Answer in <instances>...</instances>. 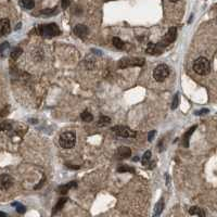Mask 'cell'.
<instances>
[{
	"instance_id": "cell-1",
	"label": "cell",
	"mask_w": 217,
	"mask_h": 217,
	"mask_svg": "<svg viewBox=\"0 0 217 217\" xmlns=\"http://www.w3.org/2000/svg\"><path fill=\"white\" fill-rule=\"evenodd\" d=\"M36 32L45 38H52L60 34V28L55 23H50L46 25H39L36 28Z\"/></svg>"
},
{
	"instance_id": "cell-2",
	"label": "cell",
	"mask_w": 217,
	"mask_h": 217,
	"mask_svg": "<svg viewBox=\"0 0 217 217\" xmlns=\"http://www.w3.org/2000/svg\"><path fill=\"white\" fill-rule=\"evenodd\" d=\"M193 70L199 75H207L211 72L210 61L204 57L198 58L193 63Z\"/></svg>"
},
{
	"instance_id": "cell-3",
	"label": "cell",
	"mask_w": 217,
	"mask_h": 217,
	"mask_svg": "<svg viewBox=\"0 0 217 217\" xmlns=\"http://www.w3.org/2000/svg\"><path fill=\"white\" fill-rule=\"evenodd\" d=\"M59 143L63 149H72L76 144V136L72 131L63 133L59 138Z\"/></svg>"
},
{
	"instance_id": "cell-4",
	"label": "cell",
	"mask_w": 217,
	"mask_h": 217,
	"mask_svg": "<svg viewBox=\"0 0 217 217\" xmlns=\"http://www.w3.org/2000/svg\"><path fill=\"white\" fill-rule=\"evenodd\" d=\"M144 64L143 58H124L119 60V69H127L131 66H142Z\"/></svg>"
},
{
	"instance_id": "cell-5",
	"label": "cell",
	"mask_w": 217,
	"mask_h": 217,
	"mask_svg": "<svg viewBox=\"0 0 217 217\" xmlns=\"http://www.w3.org/2000/svg\"><path fill=\"white\" fill-rule=\"evenodd\" d=\"M169 75V67L166 64H160L154 69L153 77L156 82H164Z\"/></svg>"
},
{
	"instance_id": "cell-6",
	"label": "cell",
	"mask_w": 217,
	"mask_h": 217,
	"mask_svg": "<svg viewBox=\"0 0 217 217\" xmlns=\"http://www.w3.org/2000/svg\"><path fill=\"white\" fill-rule=\"evenodd\" d=\"M113 133H115L117 136L119 137H123V138H135L136 137V131L131 130L130 128H128L127 126H122V125H119V126H114L112 128Z\"/></svg>"
},
{
	"instance_id": "cell-7",
	"label": "cell",
	"mask_w": 217,
	"mask_h": 217,
	"mask_svg": "<svg viewBox=\"0 0 217 217\" xmlns=\"http://www.w3.org/2000/svg\"><path fill=\"white\" fill-rule=\"evenodd\" d=\"M176 37H177L176 27H171L168 30V32H167V34L163 37V39H162V41L160 42V45L163 47V48H164L165 46H167V45H169V43L174 42L175 39H176Z\"/></svg>"
},
{
	"instance_id": "cell-8",
	"label": "cell",
	"mask_w": 217,
	"mask_h": 217,
	"mask_svg": "<svg viewBox=\"0 0 217 217\" xmlns=\"http://www.w3.org/2000/svg\"><path fill=\"white\" fill-rule=\"evenodd\" d=\"M13 178L8 174H3L0 176V190H8L13 186Z\"/></svg>"
},
{
	"instance_id": "cell-9",
	"label": "cell",
	"mask_w": 217,
	"mask_h": 217,
	"mask_svg": "<svg viewBox=\"0 0 217 217\" xmlns=\"http://www.w3.org/2000/svg\"><path fill=\"white\" fill-rule=\"evenodd\" d=\"M11 30L9 18H1L0 20V36H7Z\"/></svg>"
},
{
	"instance_id": "cell-10",
	"label": "cell",
	"mask_w": 217,
	"mask_h": 217,
	"mask_svg": "<svg viewBox=\"0 0 217 217\" xmlns=\"http://www.w3.org/2000/svg\"><path fill=\"white\" fill-rule=\"evenodd\" d=\"M74 34L76 35L79 38H86L87 35H88V28H87L86 25L84 24H77V25L74 27Z\"/></svg>"
},
{
	"instance_id": "cell-11",
	"label": "cell",
	"mask_w": 217,
	"mask_h": 217,
	"mask_svg": "<svg viewBox=\"0 0 217 217\" xmlns=\"http://www.w3.org/2000/svg\"><path fill=\"white\" fill-rule=\"evenodd\" d=\"M162 49H163V47L161 46L160 43L156 45V43H154V42H150L148 45V47H147L146 52L149 53V54H158V53H161Z\"/></svg>"
},
{
	"instance_id": "cell-12",
	"label": "cell",
	"mask_w": 217,
	"mask_h": 217,
	"mask_svg": "<svg viewBox=\"0 0 217 217\" xmlns=\"http://www.w3.org/2000/svg\"><path fill=\"white\" fill-rule=\"evenodd\" d=\"M130 154H131V151H130V149L127 148V147H121V148H119V150H117V155L121 159L129 158Z\"/></svg>"
},
{
	"instance_id": "cell-13",
	"label": "cell",
	"mask_w": 217,
	"mask_h": 217,
	"mask_svg": "<svg viewBox=\"0 0 217 217\" xmlns=\"http://www.w3.org/2000/svg\"><path fill=\"white\" fill-rule=\"evenodd\" d=\"M197 129V125H194V126H192L191 128H190L189 130H188L187 133L183 135V147L185 148H188L189 147V138H190V136L193 134V131L194 130Z\"/></svg>"
},
{
	"instance_id": "cell-14",
	"label": "cell",
	"mask_w": 217,
	"mask_h": 217,
	"mask_svg": "<svg viewBox=\"0 0 217 217\" xmlns=\"http://www.w3.org/2000/svg\"><path fill=\"white\" fill-rule=\"evenodd\" d=\"M18 3H20V6L23 8V9H26V10H30L35 7L34 0H20Z\"/></svg>"
},
{
	"instance_id": "cell-15",
	"label": "cell",
	"mask_w": 217,
	"mask_h": 217,
	"mask_svg": "<svg viewBox=\"0 0 217 217\" xmlns=\"http://www.w3.org/2000/svg\"><path fill=\"white\" fill-rule=\"evenodd\" d=\"M77 186V183H76V181H71V183H66V185H63V186H61V187L59 188V192L60 193H66L67 191H69L71 188H73V187H76Z\"/></svg>"
},
{
	"instance_id": "cell-16",
	"label": "cell",
	"mask_w": 217,
	"mask_h": 217,
	"mask_svg": "<svg viewBox=\"0 0 217 217\" xmlns=\"http://www.w3.org/2000/svg\"><path fill=\"white\" fill-rule=\"evenodd\" d=\"M66 201H67V199L66 198H61V199L58 201V203H57V205L53 207V212H52V214H55V213H58L59 211H61L62 208H63V206H64V204L66 203Z\"/></svg>"
},
{
	"instance_id": "cell-17",
	"label": "cell",
	"mask_w": 217,
	"mask_h": 217,
	"mask_svg": "<svg viewBox=\"0 0 217 217\" xmlns=\"http://www.w3.org/2000/svg\"><path fill=\"white\" fill-rule=\"evenodd\" d=\"M189 214L190 215H198V216H201V217L205 216V213L202 211V208L198 207V206H192V207H190Z\"/></svg>"
},
{
	"instance_id": "cell-18",
	"label": "cell",
	"mask_w": 217,
	"mask_h": 217,
	"mask_svg": "<svg viewBox=\"0 0 217 217\" xmlns=\"http://www.w3.org/2000/svg\"><path fill=\"white\" fill-rule=\"evenodd\" d=\"M22 52H23V49L20 48V47H16V48H14L13 50L11 51L10 57H11L12 60H18V58L22 54Z\"/></svg>"
},
{
	"instance_id": "cell-19",
	"label": "cell",
	"mask_w": 217,
	"mask_h": 217,
	"mask_svg": "<svg viewBox=\"0 0 217 217\" xmlns=\"http://www.w3.org/2000/svg\"><path fill=\"white\" fill-rule=\"evenodd\" d=\"M80 117H82V119L84 122H86V123H90V122L94 119V116H92V114L89 112V111H84V112L82 113V115H80Z\"/></svg>"
},
{
	"instance_id": "cell-20",
	"label": "cell",
	"mask_w": 217,
	"mask_h": 217,
	"mask_svg": "<svg viewBox=\"0 0 217 217\" xmlns=\"http://www.w3.org/2000/svg\"><path fill=\"white\" fill-rule=\"evenodd\" d=\"M163 208H164V202L161 200L159 203H156L155 207H154V213H153L154 216H159V215H161V213L163 212Z\"/></svg>"
},
{
	"instance_id": "cell-21",
	"label": "cell",
	"mask_w": 217,
	"mask_h": 217,
	"mask_svg": "<svg viewBox=\"0 0 217 217\" xmlns=\"http://www.w3.org/2000/svg\"><path fill=\"white\" fill-rule=\"evenodd\" d=\"M112 42H113V46L115 47V48L117 49H123L124 47H125V43L123 42V41L121 40V39L119 38V37H114V38L112 39Z\"/></svg>"
},
{
	"instance_id": "cell-22",
	"label": "cell",
	"mask_w": 217,
	"mask_h": 217,
	"mask_svg": "<svg viewBox=\"0 0 217 217\" xmlns=\"http://www.w3.org/2000/svg\"><path fill=\"white\" fill-rule=\"evenodd\" d=\"M150 160H151V151H146L141 158L142 165H148L150 163Z\"/></svg>"
},
{
	"instance_id": "cell-23",
	"label": "cell",
	"mask_w": 217,
	"mask_h": 217,
	"mask_svg": "<svg viewBox=\"0 0 217 217\" xmlns=\"http://www.w3.org/2000/svg\"><path fill=\"white\" fill-rule=\"evenodd\" d=\"M110 123H111V119L109 116H101L98 122V126L99 127H102V126L109 125Z\"/></svg>"
},
{
	"instance_id": "cell-24",
	"label": "cell",
	"mask_w": 217,
	"mask_h": 217,
	"mask_svg": "<svg viewBox=\"0 0 217 217\" xmlns=\"http://www.w3.org/2000/svg\"><path fill=\"white\" fill-rule=\"evenodd\" d=\"M11 128H12V126L10 123H7V122H1V123H0V131L10 130Z\"/></svg>"
},
{
	"instance_id": "cell-25",
	"label": "cell",
	"mask_w": 217,
	"mask_h": 217,
	"mask_svg": "<svg viewBox=\"0 0 217 217\" xmlns=\"http://www.w3.org/2000/svg\"><path fill=\"white\" fill-rule=\"evenodd\" d=\"M13 206H16V212L20 213V214H24L26 212V207L24 205H22L21 203H13Z\"/></svg>"
},
{
	"instance_id": "cell-26",
	"label": "cell",
	"mask_w": 217,
	"mask_h": 217,
	"mask_svg": "<svg viewBox=\"0 0 217 217\" xmlns=\"http://www.w3.org/2000/svg\"><path fill=\"white\" fill-rule=\"evenodd\" d=\"M10 48V45H9V42H3V43H1L0 45V55H3L5 54V52L8 50V49Z\"/></svg>"
},
{
	"instance_id": "cell-27",
	"label": "cell",
	"mask_w": 217,
	"mask_h": 217,
	"mask_svg": "<svg viewBox=\"0 0 217 217\" xmlns=\"http://www.w3.org/2000/svg\"><path fill=\"white\" fill-rule=\"evenodd\" d=\"M178 103H179V94H176L174 96L173 103H171V110H175L178 106Z\"/></svg>"
},
{
	"instance_id": "cell-28",
	"label": "cell",
	"mask_w": 217,
	"mask_h": 217,
	"mask_svg": "<svg viewBox=\"0 0 217 217\" xmlns=\"http://www.w3.org/2000/svg\"><path fill=\"white\" fill-rule=\"evenodd\" d=\"M54 12H57V8H53V9H46V10H42L40 12L41 14H45V15H51L53 14Z\"/></svg>"
},
{
	"instance_id": "cell-29",
	"label": "cell",
	"mask_w": 217,
	"mask_h": 217,
	"mask_svg": "<svg viewBox=\"0 0 217 217\" xmlns=\"http://www.w3.org/2000/svg\"><path fill=\"white\" fill-rule=\"evenodd\" d=\"M119 171H130V173H134L135 171V169L131 168V167H128V166H123V167H119V169H117Z\"/></svg>"
},
{
	"instance_id": "cell-30",
	"label": "cell",
	"mask_w": 217,
	"mask_h": 217,
	"mask_svg": "<svg viewBox=\"0 0 217 217\" xmlns=\"http://www.w3.org/2000/svg\"><path fill=\"white\" fill-rule=\"evenodd\" d=\"M70 3H71V0H62V8H63L64 10L67 9Z\"/></svg>"
},
{
	"instance_id": "cell-31",
	"label": "cell",
	"mask_w": 217,
	"mask_h": 217,
	"mask_svg": "<svg viewBox=\"0 0 217 217\" xmlns=\"http://www.w3.org/2000/svg\"><path fill=\"white\" fill-rule=\"evenodd\" d=\"M208 112H210L208 109H202V110H200V111H197L194 114L195 115H204V114H206V113H208Z\"/></svg>"
},
{
	"instance_id": "cell-32",
	"label": "cell",
	"mask_w": 217,
	"mask_h": 217,
	"mask_svg": "<svg viewBox=\"0 0 217 217\" xmlns=\"http://www.w3.org/2000/svg\"><path fill=\"white\" fill-rule=\"evenodd\" d=\"M155 134H156L155 130H152L151 133H149V135H148V140H149V141H152V140H153V138H154V136H155Z\"/></svg>"
},
{
	"instance_id": "cell-33",
	"label": "cell",
	"mask_w": 217,
	"mask_h": 217,
	"mask_svg": "<svg viewBox=\"0 0 217 217\" xmlns=\"http://www.w3.org/2000/svg\"><path fill=\"white\" fill-rule=\"evenodd\" d=\"M0 216L5 217V216H7V214H6V213H3V212H0Z\"/></svg>"
},
{
	"instance_id": "cell-34",
	"label": "cell",
	"mask_w": 217,
	"mask_h": 217,
	"mask_svg": "<svg viewBox=\"0 0 217 217\" xmlns=\"http://www.w3.org/2000/svg\"><path fill=\"white\" fill-rule=\"evenodd\" d=\"M18 28H21V23H18V25H16L15 30H18Z\"/></svg>"
},
{
	"instance_id": "cell-35",
	"label": "cell",
	"mask_w": 217,
	"mask_h": 217,
	"mask_svg": "<svg viewBox=\"0 0 217 217\" xmlns=\"http://www.w3.org/2000/svg\"><path fill=\"white\" fill-rule=\"evenodd\" d=\"M169 1H171V2H177V1H179V0H169Z\"/></svg>"
},
{
	"instance_id": "cell-36",
	"label": "cell",
	"mask_w": 217,
	"mask_h": 217,
	"mask_svg": "<svg viewBox=\"0 0 217 217\" xmlns=\"http://www.w3.org/2000/svg\"><path fill=\"white\" fill-rule=\"evenodd\" d=\"M216 24H217V18H216Z\"/></svg>"
}]
</instances>
